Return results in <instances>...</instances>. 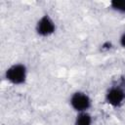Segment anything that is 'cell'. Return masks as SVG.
Instances as JSON below:
<instances>
[{
  "mask_svg": "<svg viewBox=\"0 0 125 125\" xmlns=\"http://www.w3.org/2000/svg\"><path fill=\"white\" fill-rule=\"evenodd\" d=\"M119 45L123 48V49H125V31L120 35V37H119Z\"/></svg>",
  "mask_w": 125,
  "mask_h": 125,
  "instance_id": "obj_8",
  "label": "cell"
},
{
  "mask_svg": "<svg viewBox=\"0 0 125 125\" xmlns=\"http://www.w3.org/2000/svg\"><path fill=\"white\" fill-rule=\"evenodd\" d=\"M28 76V68L23 62H15L8 66L4 72L5 80L14 85L21 86L26 83Z\"/></svg>",
  "mask_w": 125,
  "mask_h": 125,
  "instance_id": "obj_2",
  "label": "cell"
},
{
  "mask_svg": "<svg viewBox=\"0 0 125 125\" xmlns=\"http://www.w3.org/2000/svg\"><path fill=\"white\" fill-rule=\"evenodd\" d=\"M104 102L113 108H119L125 104V77L111 84L104 93Z\"/></svg>",
  "mask_w": 125,
  "mask_h": 125,
  "instance_id": "obj_1",
  "label": "cell"
},
{
  "mask_svg": "<svg viewBox=\"0 0 125 125\" xmlns=\"http://www.w3.org/2000/svg\"><path fill=\"white\" fill-rule=\"evenodd\" d=\"M73 125H93V116H92V114L89 111L76 113Z\"/></svg>",
  "mask_w": 125,
  "mask_h": 125,
  "instance_id": "obj_5",
  "label": "cell"
},
{
  "mask_svg": "<svg viewBox=\"0 0 125 125\" xmlns=\"http://www.w3.org/2000/svg\"><path fill=\"white\" fill-rule=\"evenodd\" d=\"M34 29L38 36L47 38L55 34L57 31V24L49 14H44L37 20Z\"/></svg>",
  "mask_w": 125,
  "mask_h": 125,
  "instance_id": "obj_4",
  "label": "cell"
},
{
  "mask_svg": "<svg viewBox=\"0 0 125 125\" xmlns=\"http://www.w3.org/2000/svg\"><path fill=\"white\" fill-rule=\"evenodd\" d=\"M112 48H113V43H112L111 41H108V40L104 41V42L101 44V46H100V50H101V52H103V53L109 52L110 50H112Z\"/></svg>",
  "mask_w": 125,
  "mask_h": 125,
  "instance_id": "obj_7",
  "label": "cell"
},
{
  "mask_svg": "<svg viewBox=\"0 0 125 125\" xmlns=\"http://www.w3.org/2000/svg\"><path fill=\"white\" fill-rule=\"evenodd\" d=\"M68 104L70 107L76 112H84V111H89V109L92 107L93 102L91 97L84 91L77 90L74 91L68 100Z\"/></svg>",
  "mask_w": 125,
  "mask_h": 125,
  "instance_id": "obj_3",
  "label": "cell"
},
{
  "mask_svg": "<svg viewBox=\"0 0 125 125\" xmlns=\"http://www.w3.org/2000/svg\"><path fill=\"white\" fill-rule=\"evenodd\" d=\"M109 8L115 13L125 15V0H112L109 3Z\"/></svg>",
  "mask_w": 125,
  "mask_h": 125,
  "instance_id": "obj_6",
  "label": "cell"
}]
</instances>
